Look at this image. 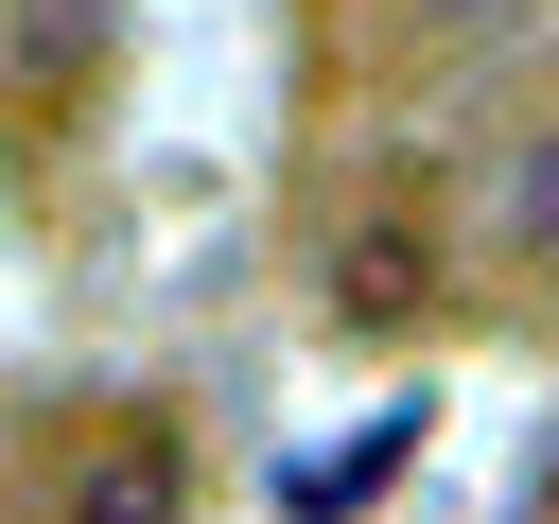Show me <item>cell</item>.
I'll use <instances>...</instances> for the list:
<instances>
[{"mask_svg": "<svg viewBox=\"0 0 559 524\" xmlns=\"http://www.w3.org/2000/svg\"><path fill=\"white\" fill-rule=\"evenodd\" d=\"M489 227H507V262H559V105L507 140V175H489Z\"/></svg>", "mask_w": 559, "mask_h": 524, "instance_id": "cell-1", "label": "cell"}, {"mask_svg": "<svg viewBox=\"0 0 559 524\" xmlns=\"http://www.w3.org/2000/svg\"><path fill=\"white\" fill-rule=\"evenodd\" d=\"M87 524H175V454H105L87 472Z\"/></svg>", "mask_w": 559, "mask_h": 524, "instance_id": "cell-2", "label": "cell"}]
</instances>
